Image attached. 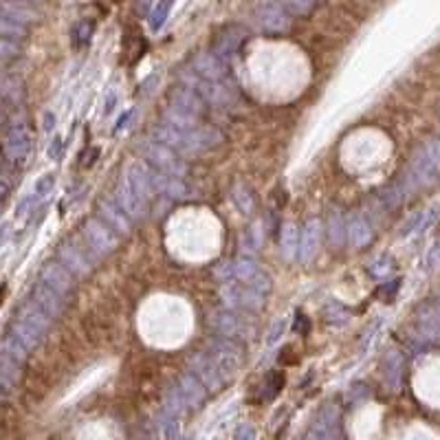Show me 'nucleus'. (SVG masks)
<instances>
[{"mask_svg":"<svg viewBox=\"0 0 440 440\" xmlns=\"http://www.w3.org/2000/svg\"><path fill=\"white\" fill-rule=\"evenodd\" d=\"M5 157L11 163H25L31 154V135L25 126H16L9 130V135L5 139V146H3Z\"/></svg>","mask_w":440,"mask_h":440,"instance_id":"1a4fd4ad","label":"nucleus"},{"mask_svg":"<svg viewBox=\"0 0 440 440\" xmlns=\"http://www.w3.org/2000/svg\"><path fill=\"white\" fill-rule=\"evenodd\" d=\"M187 84L203 97V102H209L213 106H229L233 102V95L229 93L224 82H209L198 75H192V77H185V86Z\"/></svg>","mask_w":440,"mask_h":440,"instance_id":"6e6552de","label":"nucleus"},{"mask_svg":"<svg viewBox=\"0 0 440 440\" xmlns=\"http://www.w3.org/2000/svg\"><path fill=\"white\" fill-rule=\"evenodd\" d=\"M64 148V141H62V137H55L53 141H51V146H49V157L53 159V161H57L59 157H62V150Z\"/></svg>","mask_w":440,"mask_h":440,"instance_id":"79ce46f5","label":"nucleus"},{"mask_svg":"<svg viewBox=\"0 0 440 440\" xmlns=\"http://www.w3.org/2000/svg\"><path fill=\"white\" fill-rule=\"evenodd\" d=\"M0 16L11 22H18V25H25V27L33 25V22L38 20V14H35V11H31L22 3H14V0H0Z\"/></svg>","mask_w":440,"mask_h":440,"instance_id":"4be33fe9","label":"nucleus"},{"mask_svg":"<svg viewBox=\"0 0 440 440\" xmlns=\"http://www.w3.org/2000/svg\"><path fill=\"white\" fill-rule=\"evenodd\" d=\"M27 33H29V29L25 25H18V22H11V20L0 16V35H3V38L18 42L22 38H27Z\"/></svg>","mask_w":440,"mask_h":440,"instance_id":"cd10ccee","label":"nucleus"},{"mask_svg":"<svg viewBox=\"0 0 440 440\" xmlns=\"http://www.w3.org/2000/svg\"><path fill=\"white\" fill-rule=\"evenodd\" d=\"M154 192L168 196V198H185L187 187L181 183V178L178 176H168V174L154 172Z\"/></svg>","mask_w":440,"mask_h":440,"instance_id":"5701e85b","label":"nucleus"},{"mask_svg":"<svg viewBox=\"0 0 440 440\" xmlns=\"http://www.w3.org/2000/svg\"><path fill=\"white\" fill-rule=\"evenodd\" d=\"M115 200H117V205L128 213V218H133V220H141V218L146 216V211H148L146 200L141 198V196H137L126 183L117 189Z\"/></svg>","mask_w":440,"mask_h":440,"instance_id":"6ab92c4d","label":"nucleus"},{"mask_svg":"<svg viewBox=\"0 0 440 440\" xmlns=\"http://www.w3.org/2000/svg\"><path fill=\"white\" fill-rule=\"evenodd\" d=\"M57 258H59V262H62L70 273H73V276L84 278L93 271V262L84 256V251H82L75 242H64L62 247H59Z\"/></svg>","mask_w":440,"mask_h":440,"instance_id":"2eb2a0df","label":"nucleus"},{"mask_svg":"<svg viewBox=\"0 0 440 440\" xmlns=\"http://www.w3.org/2000/svg\"><path fill=\"white\" fill-rule=\"evenodd\" d=\"M245 40H247V31L242 27H224L216 33V38H213V55L224 62V59L231 57L240 49Z\"/></svg>","mask_w":440,"mask_h":440,"instance_id":"f8f14e48","label":"nucleus"},{"mask_svg":"<svg viewBox=\"0 0 440 440\" xmlns=\"http://www.w3.org/2000/svg\"><path fill=\"white\" fill-rule=\"evenodd\" d=\"M170 97H172V106H174V108H178V111H185V113L196 115V117H200V115L205 113V102H203V97H200V95H198L196 90L189 88V86H178V88H174V90L170 93Z\"/></svg>","mask_w":440,"mask_h":440,"instance_id":"a211bd4d","label":"nucleus"},{"mask_svg":"<svg viewBox=\"0 0 440 440\" xmlns=\"http://www.w3.org/2000/svg\"><path fill=\"white\" fill-rule=\"evenodd\" d=\"M211 328L222 337H240L247 335V322L231 311H218L211 317Z\"/></svg>","mask_w":440,"mask_h":440,"instance_id":"f3484780","label":"nucleus"},{"mask_svg":"<svg viewBox=\"0 0 440 440\" xmlns=\"http://www.w3.org/2000/svg\"><path fill=\"white\" fill-rule=\"evenodd\" d=\"M9 233H11V224H9V222L0 224V247H3V245L9 240Z\"/></svg>","mask_w":440,"mask_h":440,"instance_id":"a18cd8bd","label":"nucleus"},{"mask_svg":"<svg viewBox=\"0 0 440 440\" xmlns=\"http://www.w3.org/2000/svg\"><path fill=\"white\" fill-rule=\"evenodd\" d=\"M313 3H322V0H313Z\"/></svg>","mask_w":440,"mask_h":440,"instance_id":"09e8293b","label":"nucleus"},{"mask_svg":"<svg viewBox=\"0 0 440 440\" xmlns=\"http://www.w3.org/2000/svg\"><path fill=\"white\" fill-rule=\"evenodd\" d=\"M233 200H236L238 209H242L245 213H249V211L254 209V207H251V205H254L251 196H249V192H247L245 187H240V185H238V187H233Z\"/></svg>","mask_w":440,"mask_h":440,"instance_id":"f704fd0d","label":"nucleus"},{"mask_svg":"<svg viewBox=\"0 0 440 440\" xmlns=\"http://www.w3.org/2000/svg\"><path fill=\"white\" fill-rule=\"evenodd\" d=\"M14 381H16V376H11L5 370H0V399L9 394L11 388H14Z\"/></svg>","mask_w":440,"mask_h":440,"instance_id":"ea45409f","label":"nucleus"},{"mask_svg":"<svg viewBox=\"0 0 440 440\" xmlns=\"http://www.w3.org/2000/svg\"><path fill=\"white\" fill-rule=\"evenodd\" d=\"M319 245H322V224L317 220H311L300 236V256L304 262H311V260L317 256Z\"/></svg>","mask_w":440,"mask_h":440,"instance_id":"412c9836","label":"nucleus"},{"mask_svg":"<svg viewBox=\"0 0 440 440\" xmlns=\"http://www.w3.org/2000/svg\"><path fill=\"white\" fill-rule=\"evenodd\" d=\"M256 18L260 22V27H262L265 31H269V33H284V31H289V27H291L289 11L284 9L280 3L260 5Z\"/></svg>","mask_w":440,"mask_h":440,"instance_id":"9d476101","label":"nucleus"},{"mask_svg":"<svg viewBox=\"0 0 440 440\" xmlns=\"http://www.w3.org/2000/svg\"><path fill=\"white\" fill-rule=\"evenodd\" d=\"M222 300L231 311H258L267 302V293H260L254 287H247V284L231 280L224 282Z\"/></svg>","mask_w":440,"mask_h":440,"instance_id":"423d86ee","label":"nucleus"},{"mask_svg":"<svg viewBox=\"0 0 440 440\" xmlns=\"http://www.w3.org/2000/svg\"><path fill=\"white\" fill-rule=\"evenodd\" d=\"M40 282H44L46 287L53 289L62 297H66L70 293V289H73V273H70L62 262H49L40 271Z\"/></svg>","mask_w":440,"mask_h":440,"instance_id":"ddd939ff","label":"nucleus"},{"mask_svg":"<svg viewBox=\"0 0 440 440\" xmlns=\"http://www.w3.org/2000/svg\"><path fill=\"white\" fill-rule=\"evenodd\" d=\"M297 249H300V231H297L295 224H287L284 227V233H282V254L287 260H293Z\"/></svg>","mask_w":440,"mask_h":440,"instance_id":"a878e982","label":"nucleus"},{"mask_svg":"<svg viewBox=\"0 0 440 440\" xmlns=\"http://www.w3.org/2000/svg\"><path fill=\"white\" fill-rule=\"evenodd\" d=\"M348 236H350V240H352L354 247H365L367 242L372 240V229H370V224H367L365 218L356 216L348 224Z\"/></svg>","mask_w":440,"mask_h":440,"instance_id":"393cba45","label":"nucleus"},{"mask_svg":"<svg viewBox=\"0 0 440 440\" xmlns=\"http://www.w3.org/2000/svg\"><path fill=\"white\" fill-rule=\"evenodd\" d=\"M165 124L176 130H183V133H189V130H196L200 126V117L189 115L185 111H178L174 106H170V108L165 111Z\"/></svg>","mask_w":440,"mask_h":440,"instance_id":"b1692460","label":"nucleus"},{"mask_svg":"<svg viewBox=\"0 0 440 440\" xmlns=\"http://www.w3.org/2000/svg\"><path fill=\"white\" fill-rule=\"evenodd\" d=\"M218 278L224 280V282L238 280V282L247 284V287H254L256 291L267 293V295L271 291V280L267 276V271L260 265H256L254 260H238V262L220 267Z\"/></svg>","mask_w":440,"mask_h":440,"instance_id":"20e7f679","label":"nucleus"},{"mask_svg":"<svg viewBox=\"0 0 440 440\" xmlns=\"http://www.w3.org/2000/svg\"><path fill=\"white\" fill-rule=\"evenodd\" d=\"M133 115H135V111H126L122 117H119V122L115 124V128H113V133L117 135V133H122V130L126 128V124L130 122V119H133Z\"/></svg>","mask_w":440,"mask_h":440,"instance_id":"37998d69","label":"nucleus"},{"mask_svg":"<svg viewBox=\"0 0 440 440\" xmlns=\"http://www.w3.org/2000/svg\"><path fill=\"white\" fill-rule=\"evenodd\" d=\"M172 5H174V0H159V3L152 7V14H150V29L152 31H159L165 25Z\"/></svg>","mask_w":440,"mask_h":440,"instance_id":"bb28decb","label":"nucleus"},{"mask_svg":"<svg viewBox=\"0 0 440 440\" xmlns=\"http://www.w3.org/2000/svg\"><path fill=\"white\" fill-rule=\"evenodd\" d=\"M440 176V139H430L414 154L408 170L412 187H430Z\"/></svg>","mask_w":440,"mask_h":440,"instance_id":"7ed1b4c3","label":"nucleus"},{"mask_svg":"<svg viewBox=\"0 0 440 440\" xmlns=\"http://www.w3.org/2000/svg\"><path fill=\"white\" fill-rule=\"evenodd\" d=\"M284 326H287V322H284V319H278V322L271 326V330H269V337H267L269 346H273V343H276V341H278V339L284 335Z\"/></svg>","mask_w":440,"mask_h":440,"instance_id":"a19ab883","label":"nucleus"},{"mask_svg":"<svg viewBox=\"0 0 440 440\" xmlns=\"http://www.w3.org/2000/svg\"><path fill=\"white\" fill-rule=\"evenodd\" d=\"M93 31H95V22L93 20H79L75 29H73V42L77 46H84L90 42L93 38Z\"/></svg>","mask_w":440,"mask_h":440,"instance_id":"c756f323","label":"nucleus"},{"mask_svg":"<svg viewBox=\"0 0 440 440\" xmlns=\"http://www.w3.org/2000/svg\"><path fill=\"white\" fill-rule=\"evenodd\" d=\"M124 183L133 189V192L137 196H141L148 203V200L157 194L154 192V172L148 170L146 165H141V163H130L128 165V170H126V178H124Z\"/></svg>","mask_w":440,"mask_h":440,"instance_id":"9b49d317","label":"nucleus"},{"mask_svg":"<svg viewBox=\"0 0 440 440\" xmlns=\"http://www.w3.org/2000/svg\"><path fill=\"white\" fill-rule=\"evenodd\" d=\"M370 273L374 278H388L390 273H392V260L390 258H381V260H376V262L372 265Z\"/></svg>","mask_w":440,"mask_h":440,"instance_id":"4c0bfd02","label":"nucleus"},{"mask_svg":"<svg viewBox=\"0 0 440 440\" xmlns=\"http://www.w3.org/2000/svg\"><path fill=\"white\" fill-rule=\"evenodd\" d=\"M82 236L86 238V242L93 247V251L97 256H106L111 254L117 247V233L108 227L106 222L97 220V218H88L84 222V229H82Z\"/></svg>","mask_w":440,"mask_h":440,"instance_id":"0eeeda50","label":"nucleus"},{"mask_svg":"<svg viewBox=\"0 0 440 440\" xmlns=\"http://www.w3.org/2000/svg\"><path fill=\"white\" fill-rule=\"evenodd\" d=\"M194 73L209 82H224V62L213 53H198L194 59Z\"/></svg>","mask_w":440,"mask_h":440,"instance_id":"aec40b11","label":"nucleus"},{"mask_svg":"<svg viewBox=\"0 0 440 440\" xmlns=\"http://www.w3.org/2000/svg\"><path fill=\"white\" fill-rule=\"evenodd\" d=\"M7 194H9V185L0 181V200H5V198H7Z\"/></svg>","mask_w":440,"mask_h":440,"instance_id":"49530a36","label":"nucleus"},{"mask_svg":"<svg viewBox=\"0 0 440 440\" xmlns=\"http://www.w3.org/2000/svg\"><path fill=\"white\" fill-rule=\"evenodd\" d=\"M18 53H20L18 42L0 35V59H11V57H16Z\"/></svg>","mask_w":440,"mask_h":440,"instance_id":"e433bc0d","label":"nucleus"},{"mask_svg":"<svg viewBox=\"0 0 440 440\" xmlns=\"http://www.w3.org/2000/svg\"><path fill=\"white\" fill-rule=\"evenodd\" d=\"M141 152H144L146 161L152 165L154 170L161 172V174H168V176H178L181 178L187 170L185 161L181 159V154L176 150L168 148L159 144V141H148V144L141 146Z\"/></svg>","mask_w":440,"mask_h":440,"instance_id":"39448f33","label":"nucleus"},{"mask_svg":"<svg viewBox=\"0 0 440 440\" xmlns=\"http://www.w3.org/2000/svg\"><path fill=\"white\" fill-rule=\"evenodd\" d=\"M53 187H55V176L53 174H42L33 185V194L38 196L40 200H44L46 196L53 192Z\"/></svg>","mask_w":440,"mask_h":440,"instance_id":"72a5a7b5","label":"nucleus"},{"mask_svg":"<svg viewBox=\"0 0 440 440\" xmlns=\"http://www.w3.org/2000/svg\"><path fill=\"white\" fill-rule=\"evenodd\" d=\"M31 302L38 306L40 311H44L46 315H49L51 319H57L59 315L64 313V297L59 293H55L53 289L46 287L44 282H38L33 287Z\"/></svg>","mask_w":440,"mask_h":440,"instance_id":"4468645a","label":"nucleus"},{"mask_svg":"<svg viewBox=\"0 0 440 440\" xmlns=\"http://www.w3.org/2000/svg\"><path fill=\"white\" fill-rule=\"evenodd\" d=\"M42 130L46 135H51L55 130V115L53 113H44V119H42Z\"/></svg>","mask_w":440,"mask_h":440,"instance_id":"c03bdc74","label":"nucleus"},{"mask_svg":"<svg viewBox=\"0 0 440 440\" xmlns=\"http://www.w3.org/2000/svg\"><path fill=\"white\" fill-rule=\"evenodd\" d=\"M40 203H42V200H40L38 196H35L33 192L27 194V196L18 203V207H16V218H29L31 213L40 207Z\"/></svg>","mask_w":440,"mask_h":440,"instance_id":"473e14b6","label":"nucleus"},{"mask_svg":"<svg viewBox=\"0 0 440 440\" xmlns=\"http://www.w3.org/2000/svg\"><path fill=\"white\" fill-rule=\"evenodd\" d=\"M152 137H154V141H159V144L176 150L178 154L181 152H203V150L213 148L220 141V135L216 133V130H207V128L198 126L196 130L183 133V130H176L168 124L154 128Z\"/></svg>","mask_w":440,"mask_h":440,"instance_id":"f257e3e1","label":"nucleus"},{"mask_svg":"<svg viewBox=\"0 0 440 440\" xmlns=\"http://www.w3.org/2000/svg\"><path fill=\"white\" fill-rule=\"evenodd\" d=\"M51 324H53V319L29 300L18 311L16 322L11 326V335H14L27 350H33L42 341L46 332H49Z\"/></svg>","mask_w":440,"mask_h":440,"instance_id":"f03ea898","label":"nucleus"},{"mask_svg":"<svg viewBox=\"0 0 440 440\" xmlns=\"http://www.w3.org/2000/svg\"><path fill=\"white\" fill-rule=\"evenodd\" d=\"M0 95H3L5 99L9 102H18L20 99V84L14 79V77H9V75H0Z\"/></svg>","mask_w":440,"mask_h":440,"instance_id":"7c9ffc66","label":"nucleus"},{"mask_svg":"<svg viewBox=\"0 0 440 440\" xmlns=\"http://www.w3.org/2000/svg\"><path fill=\"white\" fill-rule=\"evenodd\" d=\"M324 317H326V322L332 324V326H343V324L350 322L348 308H343L341 304H330V306H326Z\"/></svg>","mask_w":440,"mask_h":440,"instance_id":"c85d7f7f","label":"nucleus"},{"mask_svg":"<svg viewBox=\"0 0 440 440\" xmlns=\"http://www.w3.org/2000/svg\"><path fill=\"white\" fill-rule=\"evenodd\" d=\"M14 3H27L29 5V3H42V0H14Z\"/></svg>","mask_w":440,"mask_h":440,"instance_id":"de8ad7c7","label":"nucleus"},{"mask_svg":"<svg viewBox=\"0 0 440 440\" xmlns=\"http://www.w3.org/2000/svg\"><path fill=\"white\" fill-rule=\"evenodd\" d=\"M99 220L106 222L115 233H128L130 231V218L128 213L117 205V200L104 198L99 203Z\"/></svg>","mask_w":440,"mask_h":440,"instance_id":"dca6fc26","label":"nucleus"},{"mask_svg":"<svg viewBox=\"0 0 440 440\" xmlns=\"http://www.w3.org/2000/svg\"><path fill=\"white\" fill-rule=\"evenodd\" d=\"M278 3L295 16H308L313 11V0H278Z\"/></svg>","mask_w":440,"mask_h":440,"instance_id":"2f4dec72","label":"nucleus"},{"mask_svg":"<svg viewBox=\"0 0 440 440\" xmlns=\"http://www.w3.org/2000/svg\"><path fill=\"white\" fill-rule=\"evenodd\" d=\"M117 102H119V93L117 90H111V93H106V97H104V117H111L117 108Z\"/></svg>","mask_w":440,"mask_h":440,"instance_id":"58836bf2","label":"nucleus"},{"mask_svg":"<svg viewBox=\"0 0 440 440\" xmlns=\"http://www.w3.org/2000/svg\"><path fill=\"white\" fill-rule=\"evenodd\" d=\"M328 227H330V238L335 240V245H339L343 240V236H346V222H341V216L335 213L332 220L328 222Z\"/></svg>","mask_w":440,"mask_h":440,"instance_id":"c9c22d12","label":"nucleus"}]
</instances>
